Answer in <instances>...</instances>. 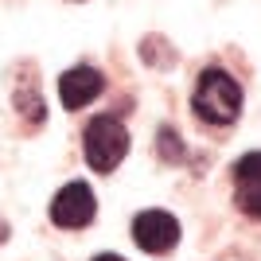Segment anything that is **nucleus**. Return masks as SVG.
Segmentation results:
<instances>
[{
	"label": "nucleus",
	"mask_w": 261,
	"mask_h": 261,
	"mask_svg": "<svg viewBox=\"0 0 261 261\" xmlns=\"http://www.w3.org/2000/svg\"><path fill=\"white\" fill-rule=\"evenodd\" d=\"M191 109L203 125H234L242 113V86L222 70V66H207L195 82L191 94Z\"/></svg>",
	"instance_id": "nucleus-1"
},
{
	"label": "nucleus",
	"mask_w": 261,
	"mask_h": 261,
	"mask_svg": "<svg viewBox=\"0 0 261 261\" xmlns=\"http://www.w3.org/2000/svg\"><path fill=\"white\" fill-rule=\"evenodd\" d=\"M86 164L94 172H113L125 156H129V129L121 125V117L113 113H98V117L86 125Z\"/></svg>",
	"instance_id": "nucleus-2"
},
{
	"label": "nucleus",
	"mask_w": 261,
	"mask_h": 261,
	"mask_svg": "<svg viewBox=\"0 0 261 261\" xmlns=\"http://www.w3.org/2000/svg\"><path fill=\"white\" fill-rule=\"evenodd\" d=\"M94 215H98V199H94V191H90V184H82V179H74V184H66L59 195L51 199V222L63 230H82L94 222Z\"/></svg>",
	"instance_id": "nucleus-3"
},
{
	"label": "nucleus",
	"mask_w": 261,
	"mask_h": 261,
	"mask_svg": "<svg viewBox=\"0 0 261 261\" xmlns=\"http://www.w3.org/2000/svg\"><path fill=\"white\" fill-rule=\"evenodd\" d=\"M133 242L144 253H168L179 242V218L168 211H141L133 218Z\"/></svg>",
	"instance_id": "nucleus-4"
},
{
	"label": "nucleus",
	"mask_w": 261,
	"mask_h": 261,
	"mask_svg": "<svg viewBox=\"0 0 261 261\" xmlns=\"http://www.w3.org/2000/svg\"><path fill=\"white\" fill-rule=\"evenodd\" d=\"M106 90V78H101L98 66H70L63 78H59V98L63 109H82Z\"/></svg>",
	"instance_id": "nucleus-5"
},
{
	"label": "nucleus",
	"mask_w": 261,
	"mask_h": 261,
	"mask_svg": "<svg viewBox=\"0 0 261 261\" xmlns=\"http://www.w3.org/2000/svg\"><path fill=\"white\" fill-rule=\"evenodd\" d=\"M234 199L242 215L261 218V152H250L234 164Z\"/></svg>",
	"instance_id": "nucleus-6"
},
{
	"label": "nucleus",
	"mask_w": 261,
	"mask_h": 261,
	"mask_svg": "<svg viewBox=\"0 0 261 261\" xmlns=\"http://www.w3.org/2000/svg\"><path fill=\"white\" fill-rule=\"evenodd\" d=\"M16 109H20V117L28 121V125H35V129H39V125H43L47 121V109H43V98H39V90H28V86H20L16 90Z\"/></svg>",
	"instance_id": "nucleus-7"
},
{
	"label": "nucleus",
	"mask_w": 261,
	"mask_h": 261,
	"mask_svg": "<svg viewBox=\"0 0 261 261\" xmlns=\"http://www.w3.org/2000/svg\"><path fill=\"white\" fill-rule=\"evenodd\" d=\"M156 152L168 164H179V160H187V144L179 141V133H175L172 125H164V129L156 133Z\"/></svg>",
	"instance_id": "nucleus-8"
},
{
	"label": "nucleus",
	"mask_w": 261,
	"mask_h": 261,
	"mask_svg": "<svg viewBox=\"0 0 261 261\" xmlns=\"http://www.w3.org/2000/svg\"><path fill=\"white\" fill-rule=\"evenodd\" d=\"M164 39H156V35H148V39H144V47H141V59L148 66H160V70H168V66L175 63V51H164Z\"/></svg>",
	"instance_id": "nucleus-9"
},
{
	"label": "nucleus",
	"mask_w": 261,
	"mask_h": 261,
	"mask_svg": "<svg viewBox=\"0 0 261 261\" xmlns=\"http://www.w3.org/2000/svg\"><path fill=\"white\" fill-rule=\"evenodd\" d=\"M94 261H125V257H117V253H98Z\"/></svg>",
	"instance_id": "nucleus-10"
},
{
	"label": "nucleus",
	"mask_w": 261,
	"mask_h": 261,
	"mask_svg": "<svg viewBox=\"0 0 261 261\" xmlns=\"http://www.w3.org/2000/svg\"><path fill=\"white\" fill-rule=\"evenodd\" d=\"M4 238H8V226H4V222H0V242H4Z\"/></svg>",
	"instance_id": "nucleus-11"
}]
</instances>
